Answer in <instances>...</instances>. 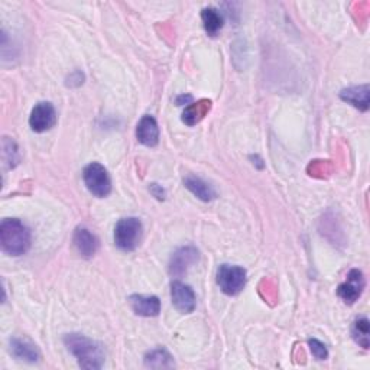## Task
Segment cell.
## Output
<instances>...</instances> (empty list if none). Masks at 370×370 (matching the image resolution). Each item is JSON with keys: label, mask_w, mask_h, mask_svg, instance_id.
Wrapping results in <instances>:
<instances>
[{"label": "cell", "mask_w": 370, "mask_h": 370, "mask_svg": "<svg viewBox=\"0 0 370 370\" xmlns=\"http://www.w3.org/2000/svg\"><path fill=\"white\" fill-rule=\"evenodd\" d=\"M191 101H192V97L191 96H180V97H176V105H178V106L189 105Z\"/></svg>", "instance_id": "cell-23"}, {"label": "cell", "mask_w": 370, "mask_h": 370, "mask_svg": "<svg viewBox=\"0 0 370 370\" xmlns=\"http://www.w3.org/2000/svg\"><path fill=\"white\" fill-rule=\"evenodd\" d=\"M308 346H309L311 353H313V356L317 360H327V358H329L327 346H325L324 343H321L320 340H317V338H309L308 340Z\"/></svg>", "instance_id": "cell-21"}, {"label": "cell", "mask_w": 370, "mask_h": 370, "mask_svg": "<svg viewBox=\"0 0 370 370\" xmlns=\"http://www.w3.org/2000/svg\"><path fill=\"white\" fill-rule=\"evenodd\" d=\"M83 180L87 189L97 198H105L112 191V180L107 169L99 162H92L83 171Z\"/></svg>", "instance_id": "cell-4"}, {"label": "cell", "mask_w": 370, "mask_h": 370, "mask_svg": "<svg viewBox=\"0 0 370 370\" xmlns=\"http://www.w3.org/2000/svg\"><path fill=\"white\" fill-rule=\"evenodd\" d=\"M143 362L146 367H151V369H171L175 366L174 358L171 356L169 351L162 347L146 353Z\"/></svg>", "instance_id": "cell-16"}, {"label": "cell", "mask_w": 370, "mask_h": 370, "mask_svg": "<svg viewBox=\"0 0 370 370\" xmlns=\"http://www.w3.org/2000/svg\"><path fill=\"white\" fill-rule=\"evenodd\" d=\"M136 138L145 146H156L159 142V127L155 117L145 114L136 126Z\"/></svg>", "instance_id": "cell-13"}, {"label": "cell", "mask_w": 370, "mask_h": 370, "mask_svg": "<svg viewBox=\"0 0 370 370\" xmlns=\"http://www.w3.org/2000/svg\"><path fill=\"white\" fill-rule=\"evenodd\" d=\"M217 285L226 295L234 297L240 294L246 285V271L238 265H220L217 269Z\"/></svg>", "instance_id": "cell-5"}, {"label": "cell", "mask_w": 370, "mask_h": 370, "mask_svg": "<svg viewBox=\"0 0 370 370\" xmlns=\"http://www.w3.org/2000/svg\"><path fill=\"white\" fill-rule=\"evenodd\" d=\"M3 161L8 168H14L19 164L18 146L10 138H3Z\"/></svg>", "instance_id": "cell-20"}, {"label": "cell", "mask_w": 370, "mask_h": 370, "mask_svg": "<svg viewBox=\"0 0 370 370\" xmlns=\"http://www.w3.org/2000/svg\"><path fill=\"white\" fill-rule=\"evenodd\" d=\"M150 191L152 192V194H154L158 200H164V198H165V191H164V188L159 187L158 184H151Z\"/></svg>", "instance_id": "cell-22"}, {"label": "cell", "mask_w": 370, "mask_h": 370, "mask_svg": "<svg viewBox=\"0 0 370 370\" xmlns=\"http://www.w3.org/2000/svg\"><path fill=\"white\" fill-rule=\"evenodd\" d=\"M72 240H74V246H76L77 251L83 258L90 259L97 254L99 239L88 229L85 227L76 229Z\"/></svg>", "instance_id": "cell-12"}, {"label": "cell", "mask_w": 370, "mask_h": 370, "mask_svg": "<svg viewBox=\"0 0 370 370\" xmlns=\"http://www.w3.org/2000/svg\"><path fill=\"white\" fill-rule=\"evenodd\" d=\"M142 239V223L136 217H126L117 221L114 227V243L122 251H133Z\"/></svg>", "instance_id": "cell-3"}, {"label": "cell", "mask_w": 370, "mask_h": 370, "mask_svg": "<svg viewBox=\"0 0 370 370\" xmlns=\"http://www.w3.org/2000/svg\"><path fill=\"white\" fill-rule=\"evenodd\" d=\"M364 287H366V280H364L363 272L359 269H351L347 274L346 282H343L342 285H338L337 295L343 300L345 304L353 305L362 297Z\"/></svg>", "instance_id": "cell-6"}, {"label": "cell", "mask_w": 370, "mask_h": 370, "mask_svg": "<svg viewBox=\"0 0 370 370\" xmlns=\"http://www.w3.org/2000/svg\"><path fill=\"white\" fill-rule=\"evenodd\" d=\"M130 308L141 317H156L161 313V301L155 295H130Z\"/></svg>", "instance_id": "cell-11"}, {"label": "cell", "mask_w": 370, "mask_h": 370, "mask_svg": "<svg viewBox=\"0 0 370 370\" xmlns=\"http://www.w3.org/2000/svg\"><path fill=\"white\" fill-rule=\"evenodd\" d=\"M9 350L13 358L26 363H37L41 359V353L38 347L26 338L12 337L9 340Z\"/></svg>", "instance_id": "cell-10"}, {"label": "cell", "mask_w": 370, "mask_h": 370, "mask_svg": "<svg viewBox=\"0 0 370 370\" xmlns=\"http://www.w3.org/2000/svg\"><path fill=\"white\" fill-rule=\"evenodd\" d=\"M171 300L172 305L183 314H189L197 307V298L194 291L191 287L180 282V280H174L171 284Z\"/></svg>", "instance_id": "cell-9"}, {"label": "cell", "mask_w": 370, "mask_h": 370, "mask_svg": "<svg viewBox=\"0 0 370 370\" xmlns=\"http://www.w3.org/2000/svg\"><path fill=\"white\" fill-rule=\"evenodd\" d=\"M200 254L194 246H183L174 251L169 262V274L171 276L180 278L188 272L191 266L198 262Z\"/></svg>", "instance_id": "cell-8"}, {"label": "cell", "mask_w": 370, "mask_h": 370, "mask_svg": "<svg viewBox=\"0 0 370 370\" xmlns=\"http://www.w3.org/2000/svg\"><path fill=\"white\" fill-rule=\"evenodd\" d=\"M64 343L68 351L77 359L79 366L87 370H97L105 364V350L103 346L94 340L88 338L83 334H67Z\"/></svg>", "instance_id": "cell-1"}, {"label": "cell", "mask_w": 370, "mask_h": 370, "mask_svg": "<svg viewBox=\"0 0 370 370\" xmlns=\"http://www.w3.org/2000/svg\"><path fill=\"white\" fill-rule=\"evenodd\" d=\"M0 243L10 256L25 255L31 247V232L18 218H5L0 225Z\"/></svg>", "instance_id": "cell-2"}, {"label": "cell", "mask_w": 370, "mask_h": 370, "mask_svg": "<svg viewBox=\"0 0 370 370\" xmlns=\"http://www.w3.org/2000/svg\"><path fill=\"white\" fill-rule=\"evenodd\" d=\"M210 107H212V101H207V100L196 103V105H189L183 113V122L188 126H194L207 114Z\"/></svg>", "instance_id": "cell-19"}, {"label": "cell", "mask_w": 370, "mask_h": 370, "mask_svg": "<svg viewBox=\"0 0 370 370\" xmlns=\"http://www.w3.org/2000/svg\"><path fill=\"white\" fill-rule=\"evenodd\" d=\"M340 99L349 103L353 107H356L360 112L369 110V84L354 85L342 90Z\"/></svg>", "instance_id": "cell-14"}, {"label": "cell", "mask_w": 370, "mask_h": 370, "mask_svg": "<svg viewBox=\"0 0 370 370\" xmlns=\"http://www.w3.org/2000/svg\"><path fill=\"white\" fill-rule=\"evenodd\" d=\"M184 185L188 191H191L192 194H194L201 201L209 203L217 197V192L214 191V188L209 183H205L204 180L198 178V176H194V175L185 176Z\"/></svg>", "instance_id": "cell-15"}, {"label": "cell", "mask_w": 370, "mask_h": 370, "mask_svg": "<svg viewBox=\"0 0 370 370\" xmlns=\"http://www.w3.org/2000/svg\"><path fill=\"white\" fill-rule=\"evenodd\" d=\"M351 337L364 350L370 346V324L366 317H359L351 325Z\"/></svg>", "instance_id": "cell-18"}, {"label": "cell", "mask_w": 370, "mask_h": 370, "mask_svg": "<svg viewBox=\"0 0 370 370\" xmlns=\"http://www.w3.org/2000/svg\"><path fill=\"white\" fill-rule=\"evenodd\" d=\"M201 21H203V26L205 29V32L216 37L221 28H223L225 19L221 17V13L216 9V8H205L201 10Z\"/></svg>", "instance_id": "cell-17"}, {"label": "cell", "mask_w": 370, "mask_h": 370, "mask_svg": "<svg viewBox=\"0 0 370 370\" xmlns=\"http://www.w3.org/2000/svg\"><path fill=\"white\" fill-rule=\"evenodd\" d=\"M56 123V112L50 101H41L32 109L29 116V126L37 133L52 129Z\"/></svg>", "instance_id": "cell-7"}]
</instances>
